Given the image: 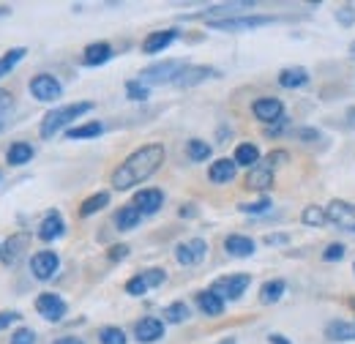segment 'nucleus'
Instances as JSON below:
<instances>
[{
	"instance_id": "nucleus-22",
	"label": "nucleus",
	"mask_w": 355,
	"mask_h": 344,
	"mask_svg": "<svg viewBox=\"0 0 355 344\" xmlns=\"http://www.w3.org/2000/svg\"><path fill=\"white\" fill-rule=\"evenodd\" d=\"M328 342H355V320H331L325 325Z\"/></svg>"
},
{
	"instance_id": "nucleus-20",
	"label": "nucleus",
	"mask_w": 355,
	"mask_h": 344,
	"mask_svg": "<svg viewBox=\"0 0 355 344\" xmlns=\"http://www.w3.org/2000/svg\"><path fill=\"white\" fill-rule=\"evenodd\" d=\"M309 71L304 69V66H290V69H282L279 71V77H276V83L279 87H284V90H298V87H306L309 85Z\"/></svg>"
},
{
	"instance_id": "nucleus-15",
	"label": "nucleus",
	"mask_w": 355,
	"mask_h": 344,
	"mask_svg": "<svg viewBox=\"0 0 355 344\" xmlns=\"http://www.w3.org/2000/svg\"><path fill=\"white\" fill-rule=\"evenodd\" d=\"M164 336V320H156V317H142L137 320L134 325V339L139 344H153Z\"/></svg>"
},
{
	"instance_id": "nucleus-56",
	"label": "nucleus",
	"mask_w": 355,
	"mask_h": 344,
	"mask_svg": "<svg viewBox=\"0 0 355 344\" xmlns=\"http://www.w3.org/2000/svg\"><path fill=\"white\" fill-rule=\"evenodd\" d=\"M353 309H355V298H353Z\"/></svg>"
},
{
	"instance_id": "nucleus-6",
	"label": "nucleus",
	"mask_w": 355,
	"mask_h": 344,
	"mask_svg": "<svg viewBox=\"0 0 355 344\" xmlns=\"http://www.w3.org/2000/svg\"><path fill=\"white\" fill-rule=\"evenodd\" d=\"M28 90H31V96H33L36 101H42V104H52V101H58V98L63 96V85H60V80H58L55 74H36V77L28 83Z\"/></svg>"
},
{
	"instance_id": "nucleus-9",
	"label": "nucleus",
	"mask_w": 355,
	"mask_h": 344,
	"mask_svg": "<svg viewBox=\"0 0 355 344\" xmlns=\"http://www.w3.org/2000/svg\"><path fill=\"white\" fill-rule=\"evenodd\" d=\"M252 115H254L257 121H263V123H276V121L284 118V104H282V98H276V96L254 98V101H252Z\"/></svg>"
},
{
	"instance_id": "nucleus-4",
	"label": "nucleus",
	"mask_w": 355,
	"mask_h": 344,
	"mask_svg": "<svg viewBox=\"0 0 355 344\" xmlns=\"http://www.w3.org/2000/svg\"><path fill=\"white\" fill-rule=\"evenodd\" d=\"M273 17H260V14H238V17H227V19H211L208 28L222 31V33H246L254 28H266L273 25Z\"/></svg>"
},
{
	"instance_id": "nucleus-42",
	"label": "nucleus",
	"mask_w": 355,
	"mask_h": 344,
	"mask_svg": "<svg viewBox=\"0 0 355 344\" xmlns=\"http://www.w3.org/2000/svg\"><path fill=\"white\" fill-rule=\"evenodd\" d=\"M11 110H14V96H11L8 90H3V87H0V123L11 115Z\"/></svg>"
},
{
	"instance_id": "nucleus-5",
	"label": "nucleus",
	"mask_w": 355,
	"mask_h": 344,
	"mask_svg": "<svg viewBox=\"0 0 355 344\" xmlns=\"http://www.w3.org/2000/svg\"><path fill=\"white\" fill-rule=\"evenodd\" d=\"M183 66H186V63H180V60H162V63H153V66H148V69L139 71V83L148 87L175 83V77L180 74Z\"/></svg>"
},
{
	"instance_id": "nucleus-17",
	"label": "nucleus",
	"mask_w": 355,
	"mask_h": 344,
	"mask_svg": "<svg viewBox=\"0 0 355 344\" xmlns=\"http://www.w3.org/2000/svg\"><path fill=\"white\" fill-rule=\"evenodd\" d=\"M63 232H66V221H63V216L58 214V211H49L42 218V224H39V238L44 243H52V241L63 238Z\"/></svg>"
},
{
	"instance_id": "nucleus-1",
	"label": "nucleus",
	"mask_w": 355,
	"mask_h": 344,
	"mask_svg": "<svg viewBox=\"0 0 355 344\" xmlns=\"http://www.w3.org/2000/svg\"><path fill=\"white\" fill-rule=\"evenodd\" d=\"M164 159H167V148H164L162 142L139 145L134 153H129V156L115 167L112 178H110L112 189H118V191H129V189H134V186L145 183L148 178H153V175L159 172V167L164 164Z\"/></svg>"
},
{
	"instance_id": "nucleus-18",
	"label": "nucleus",
	"mask_w": 355,
	"mask_h": 344,
	"mask_svg": "<svg viewBox=\"0 0 355 344\" xmlns=\"http://www.w3.org/2000/svg\"><path fill=\"white\" fill-rule=\"evenodd\" d=\"M112 60V44L107 42H93L85 46V52H83V66H88V69H96V66H104V63H110Z\"/></svg>"
},
{
	"instance_id": "nucleus-8",
	"label": "nucleus",
	"mask_w": 355,
	"mask_h": 344,
	"mask_svg": "<svg viewBox=\"0 0 355 344\" xmlns=\"http://www.w3.org/2000/svg\"><path fill=\"white\" fill-rule=\"evenodd\" d=\"M36 311L44 317L46 322H60L69 311V303L63 301L58 293H42L36 298Z\"/></svg>"
},
{
	"instance_id": "nucleus-33",
	"label": "nucleus",
	"mask_w": 355,
	"mask_h": 344,
	"mask_svg": "<svg viewBox=\"0 0 355 344\" xmlns=\"http://www.w3.org/2000/svg\"><path fill=\"white\" fill-rule=\"evenodd\" d=\"M189 317H191V309H189V303H183V301L170 303V306L164 309V320H167L170 325H180V322H186Z\"/></svg>"
},
{
	"instance_id": "nucleus-29",
	"label": "nucleus",
	"mask_w": 355,
	"mask_h": 344,
	"mask_svg": "<svg viewBox=\"0 0 355 344\" xmlns=\"http://www.w3.org/2000/svg\"><path fill=\"white\" fill-rule=\"evenodd\" d=\"M28 55V49L25 46H14V49H8V52H3L0 55V80L6 77V74H11L19 63H22V58Z\"/></svg>"
},
{
	"instance_id": "nucleus-13",
	"label": "nucleus",
	"mask_w": 355,
	"mask_h": 344,
	"mask_svg": "<svg viewBox=\"0 0 355 344\" xmlns=\"http://www.w3.org/2000/svg\"><path fill=\"white\" fill-rule=\"evenodd\" d=\"M325 214H328V221H331V224L355 230V203H347V200H331V203L325 205Z\"/></svg>"
},
{
	"instance_id": "nucleus-36",
	"label": "nucleus",
	"mask_w": 355,
	"mask_h": 344,
	"mask_svg": "<svg viewBox=\"0 0 355 344\" xmlns=\"http://www.w3.org/2000/svg\"><path fill=\"white\" fill-rule=\"evenodd\" d=\"M270 208H273L270 197H260L257 203H243L238 211H243V214H249V216H263V214H268Z\"/></svg>"
},
{
	"instance_id": "nucleus-27",
	"label": "nucleus",
	"mask_w": 355,
	"mask_h": 344,
	"mask_svg": "<svg viewBox=\"0 0 355 344\" xmlns=\"http://www.w3.org/2000/svg\"><path fill=\"white\" fill-rule=\"evenodd\" d=\"M284 290H287V282L284 279H270L260 287V303L263 306H273L284 298Z\"/></svg>"
},
{
	"instance_id": "nucleus-35",
	"label": "nucleus",
	"mask_w": 355,
	"mask_h": 344,
	"mask_svg": "<svg viewBox=\"0 0 355 344\" xmlns=\"http://www.w3.org/2000/svg\"><path fill=\"white\" fill-rule=\"evenodd\" d=\"M98 342L101 344H126V331L118 325H107L98 331Z\"/></svg>"
},
{
	"instance_id": "nucleus-23",
	"label": "nucleus",
	"mask_w": 355,
	"mask_h": 344,
	"mask_svg": "<svg viewBox=\"0 0 355 344\" xmlns=\"http://www.w3.org/2000/svg\"><path fill=\"white\" fill-rule=\"evenodd\" d=\"M33 156H36V148H33L31 142H11L8 150H6L8 167H22V164H28Z\"/></svg>"
},
{
	"instance_id": "nucleus-51",
	"label": "nucleus",
	"mask_w": 355,
	"mask_h": 344,
	"mask_svg": "<svg viewBox=\"0 0 355 344\" xmlns=\"http://www.w3.org/2000/svg\"><path fill=\"white\" fill-rule=\"evenodd\" d=\"M287 241V235H270L268 238V243H284Z\"/></svg>"
},
{
	"instance_id": "nucleus-50",
	"label": "nucleus",
	"mask_w": 355,
	"mask_h": 344,
	"mask_svg": "<svg viewBox=\"0 0 355 344\" xmlns=\"http://www.w3.org/2000/svg\"><path fill=\"white\" fill-rule=\"evenodd\" d=\"M197 211H194V205H180V216L183 218H189V216H194Z\"/></svg>"
},
{
	"instance_id": "nucleus-57",
	"label": "nucleus",
	"mask_w": 355,
	"mask_h": 344,
	"mask_svg": "<svg viewBox=\"0 0 355 344\" xmlns=\"http://www.w3.org/2000/svg\"><path fill=\"white\" fill-rule=\"evenodd\" d=\"M353 270H355V265H353Z\"/></svg>"
},
{
	"instance_id": "nucleus-34",
	"label": "nucleus",
	"mask_w": 355,
	"mask_h": 344,
	"mask_svg": "<svg viewBox=\"0 0 355 344\" xmlns=\"http://www.w3.org/2000/svg\"><path fill=\"white\" fill-rule=\"evenodd\" d=\"M301 221H304L306 227H322V224L328 221V214H325V208H320V205H306L304 214H301Z\"/></svg>"
},
{
	"instance_id": "nucleus-46",
	"label": "nucleus",
	"mask_w": 355,
	"mask_h": 344,
	"mask_svg": "<svg viewBox=\"0 0 355 344\" xmlns=\"http://www.w3.org/2000/svg\"><path fill=\"white\" fill-rule=\"evenodd\" d=\"M295 137H298V139H304V142H311V139H320V131L317 129H298L295 131Z\"/></svg>"
},
{
	"instance_id": "nucleus-24",
	"label": "nucleus",
	"mask_w": 355,
	"mask_h": 344,
	"mask_svg": "<svg viewBox=\"0 0 355 344\" xmlns=\"http://www.w3.org/2000/svg\"><path fill=\"white\" fill-rule=\"evenodd\" d=\"M235 175H238V164H235L232 159H216V162L208 167L211 183H230V180H235Z\"/></svg>"
},
{
	"instance_id": "nucleus-14",
	"label": "nucleus",
	"mask_w": 355,
	"mask_h": 344,
	"mask_svg": "<svg viewBox=\"0 0 355 344\" xmlns=\"http://www.w3.org/2000/svg\"><path fill=\"white\" fill-rule=\"evenodd\" d=\"M132 205L142 216H153L156 211H162V205H164V191L162 189H139L134 194Z\"/></svg>"
},
{
	"instance_id": "nucleus-39",
	"label": "nucleus",
	"mask_w": 355,
	"mask_h": 344,
	"mask_svg": "<svg viewBox=\"0 0 355 344\" xmlns=\"http://www.w3.org/2000/svg\"><path fill=\"white\" fill-rule=\"evenodd\" d=\"M345 243H328L325 249H322V259L325 262H342L345 259Z\"/></svg>"
},
{
	"instance_id": "nucleus-40",
	"label": "nucleus",
	"mask_w": 355,
	"mask_h": 344,
	"mask_svg": "<svg viewBox=\"0 0 355 344\" xmlns=\"http://www.w3.org/2000/svg\"><path fill=\"white\" fill-rule=\"evenodd\" d=\"M148 290H150V287L145 284V279H142L139 273H137V276H132V279L126 282V293H129V295H134V298H139V295H145Z\"/></svg>"
},
{
	"instance_id": "nucleus-53",
	"label": "nucleus",
	"mask_w": 355,
	"mask_h": 344,
	"mask_svg": "<svg viewBox=\"0 0 355 344\" xmlns=\"http://www.w3.org/2000/svg\"><path fill=\"white\" fill-rule=\"evenodd\" d=\"M350 58H353V60H355V42L350 44Z\"/></svg>"
},
{
	"instance_id": "nucleus-31",
	"label": "nucleus",
	"mask_w": 355,
	"mask_h": 344,
	"mask_svg": "<svg viewBox=\"0 0 355 344\" xmlns=\"http://www.w3.org/2000/svg\"><path fill=\"white\" fill-rule=\"evenodd\" d=\"M104 134V123L101 121H93V123H83V126H71L66 131L69 139H93V137H101Z\"/></svg>"
},
{
	"instance_id": "nucleus-44",
	"label": "nucleus",
	"mask_w": 355,
	"mask_h": 344,
	"mask_svg": "<svg viewBox=\"0 0 355 344\" xmlns=\"http://www.w3.org/2000/svg\"><path fill=\"white\" fill-rule=\"evenodd\" d=\"M336 22H339V25H345V28H350V25L355 22V11L350 8V6L339 8V11H336Z\"/></svg>"
},
{
	"instance_id": "nucleus-52",
	"label": "nucleus",
	"mask_w": 355,
	"mask_h": 344,
	"mask_svg": "<svg viewBox=\"0 0 355 344\" xmlns=\"http://www.w3.org/2000/svg\"><path fill=\"white\" fill-rule=\"evenodd\" d=\"M8 14H11V8L8 6H0V17H8Z\"/></svg>"
},
{
	"instance_id": "nucleus-54",
	"label": "nucleus",
	"mask_w": 355,
	"mask_h": 344,
	"mask_svg": "<svg viewBox=\"0 0 355 344\" xmlns=\"http://www.w3.org/2000/svg\"><path fill=\"white\" fill-rule=\"evenodd\" d=\"M222 344H235V339H224Z\"/></svg>"
},
{
	"instance_id": "nucleus-45",
	"label": "nucleus",
	"mask_w": 355,
	"mask_h": 344,
	"mask_svg": "<svg viewBox=\"0 0 355 344\" xmlns=\"http://www.w3.org/2000/svg\"><path fill=\"white\" fill-rule=\"evenodd\" d=\"M17 320H22V314H19V311H0V331H3V328H8V325H14Z\"/></svg>"
},
{
	"instance_id": "nucleus-19",
	"label": "nucleus",
	"mask_w": 355,
	"mask_h": 344,
	"mask_svg": "<svg viewBox=\"0 0 355 344\" xmlns=\"http://www.w3.org/2000/svg\"><path fill=\"white\" fill-rule=\"evenodd\" d=\"M28 243H31V235L28 232H14V235H8V241L3 243V262L6 265H14L17 259L25 255V249H28Z\"/></svg>"
},
{
	"instance_id": "nucleus-48",
	"label": "nucleus",
	"mask_w": 355,
	"mask_h": 344,
	"mask_svg": "<svg viewBox=\"0 0 355 344\" xmlns=\"http://www.w3.org/2000/svg\"><path fill=\"white\" fill-rule=\"evenodd\" d=\"M268 342L270 344H293L284 334H270V336H268Z\"/></svg>"
},
{
	"instance_id": "nucleus-26",
	"label": "nucleus",
	"mask_w": 355,
	"mask_h": 344,
	"mask_svg": "<svg viewBox=\"0 0 355 344\" xmlns=\"http://www.w3.org/2000/svg\"><path fill=\"white\" fill-rule=\"evenodd\" d=\"M224 298L222 295H216L214 290H202V293H197V306H200V311L202 314H208V317H219L224 314Z\"/></svg>"
},
{
	"instance_id": "nucleus-16",
	"label": "nucleus",
	"mask_w": 355,
	"mask_h": 344,
	"mask_svg": "<svg viewBox=\"0 0 355 344\" xmlns=\"http://www.w3.org/2000/svg\"><path fill=\"white\" fill-rule=\"evenodd\" d=\"M178 36H180V31H178V28L153 31L150 36H145V42H142V52H145V55H159V52H164L170 44L175 42Z\"/></svg>"
},
{
	"instance_id": "nucleus-37",
	"label": "nucleus",
	"mask_w": 355,
	"mask_h": 344,
	"mask_svg": "<svg viewBox=\"0 0 355 344\" xmlns=\"http://www.w3.org/2000/svg\"><path fill=\"white\" fill-rule=\"evenodd\" d=\"M142 279H145V284L153 290V287H162L164 282H167V270L164 268H148V270H142L139 273Z\"/></svg>"
},
{
	"instance_id": "nucleus-2",
	"label": "nucleus",
	"mask_w": 355,
	"mask_h": 344,
	"mask_svg": "<svg viewBox=\"0 0 355 344\" xmlns=\"http://www.w3.org/2000/svg\"><path fill=\"white\" fill-rule=\"evenodd\" d=\"M93 107H96L93 101H74V104H63V107L49 110L44 118H42V126H39L42 139H52L55 134L69 131L71 129V123H77L83 115H88Z\"/></svg>"
},
{
	"instance_id": "nucleus-32",
	"label": "nucleus",
	"mask_w": 355,
	"mask_h": 344,
	"mask_svg": "<svg viewBox=\"0 0 355 344\" xmlns=\"http://www.w3.org/2000/svg\"><path fill=\"white\" fill-rule=\"evenodd\" d=\"M211 150H214V145H208L205 139H189L186 142V156L191 159V162H208L211 159Z\"/></svg>"
},
{
	"instance_id": "nucleus-25",
	"label": "nucleus",
	"mask_w": 355,
	"mask_h": 344,
	"mask_svg": "<svg viewBox=\"0 0 355 344\" xmlns=\"http://www.w3.org/2000/svg\"><path fill=\"white\" fill-rule=\"evenodd\" d=\"M260 159H263V153H260V148L254 145V142H241L238 148H235V156H232V162L238 164V167H257L260 164Z\"/></svg>"
},
{
	"instance_id": "nucleus-21",
	"label": "nucleus",
	"mask_w": 355,
	"mask_h": 344,
	"mask_svg": "<svg viewBox=\"0 0 355 344\" xmlns=\"http://www.w3.org/2000/svg\"><path fill=\"white\" fill-rule=\"evenodd\" d=\"M257 249V243L249 235H227L224 238V252L230 257H252Z\"/></svg>"
},
{
	"instance_id": "nucleus-3",
	"label": "nucleus",
	"mask_w": 355,
	"mask_h": 344,
	"mask_svg": "<svg viewBox=\"0 0 355 344\" xmlns=\"http://www.w3.org/2000/svg\"><path fill=\"white\" fill-rule=\"evenodd\" d=\"M287 162H290V153H287V150H273V153H268L266 159H260L257 167L249 170V175H246V189H252V191H268V189L273 186L276 170H279L282 164H287Z\"/></svg>"
},
{
	"instance_id": "nucleus-28",
	"label": "nucleus",
	"mask_w": 355,
	"mask_h": 344,
	"mask_svg": "<svg viewBox=\"0 0 355 344\" xmlns=\"http://www.w3.org/2000/svg\"><path fill=\"white\" fill-rule=\"evenodd\" d=\"M110 205V191H96V194H90L83 200V205H80V216L83 218H90V216H96L98 211H104Z\"/></svg>"
},
{
	"instance_id": "nucleus-55",
	"label": "nucleus",
	"mask_w": 355,
	"mask_h": 344,
	"mask_svg": "<svg viewBox=\"0 0 355 344\" xmlns=\"http://www.w3.org/2000/svg\"><path fill=\"white\" fill-rule=\"evenodd\" d=\"M0 257H3V243H0Z\"/></svg>"
},
{
	"instance_id": "nucleus-10",
	"label": "nucleus",
	"mask_w": 355,
	"mask_h": 344,
	"mask_svg": "<svg viewBox=\"0 0 355 344\" xmlns=\"http://www.w3.org/2000/svg\"><path fill=\"white\" fill-rule=\"evenodd\" d=\"M211 77H219V71L216 69H211V66H183L180 69V74L175 77V87H197L202 85V83H208Z\"/></svg>"
},
{
	"instance_id": "nucleus-41",
	"label": "nucleus",
	"mask_w": 355,
	"mask_h": 344,
	"mask_svg": "<svg viewBox=\"0 0 355 344\" xmlns=\"http://www.w3.org/2000/svg\"><path fill=\"white\" fill-rule=\"evenodd\" d=\"M8 344H36V331H31V328H17L14 334H11V342Z\"/></svg>"
},
{
	"instance_id": "nucleus-43",
	"label": "nucleus",
	"mask_w": 355,
	"mask_h": 344,
	"mask_svg": "<svg viewBox=\"0 0 355 344\" xmlns=\"http://www.w3.org/2000/svg\"><path fill=\"white\" fill-rule=\"evenodd\" d=\"M129 246L126 243H115V246H110V252H107V257H110V262H121V259L129 257Z\"/></svg>"
},
{
	"instance_id": "nucleus-11",
	"label": "nucleus",
	"mask_w": 355,
	"mask_h": 344,
	"mask_svg": "<svg viewBox=\"0 0 355 344\" xmlns=\"http://www.w3.org/2000/svg\"><path fill=\"white\" fill-rule=\"evenodd\" d=\"M58 268H60V257L55 255V252H36L33 257H31V270H33V276L39 279V282H49L55 273H58Z\"/></svg>"
},
{
	"instance_id": "nucleus-49",
	"label": "nucleus",
	"mask_w": 355,
	"mask_h": 344,
	"mask_svg": "<svg viewBox=\"0 0 355 344\" xmlns=\"http://www.w3.org/2000/svg\"><path fill=\"white\" fill-rule=\"evenodd\" d=\"M52 344H85L83 339H77V336H63V339H58V342Z\"/></svg>"
},
{
	"instance_id": "nucleus-30",
	"label": "nucleus",
	"mask_w": 355,
	"mask_h": 344,
	"mask_svg": "<svg viewBox=\"0 0 355 344\" xmlns=\"http://www.w3.org/2000/svg\"><path fill=\"white\" fill-rule=\"evenodd\" d=\"M139 218H142V214H139L134 205H123V208H118V214H115V227H118L121 232H126V230H134V227L139 224Z\"/></svg>"
},
{
	"instance_id": "nucleus-12",
	"label": "nucleus",
	"mask_w": 355,
	"mask_h": 344,
	"mask_svg": "<svg viewBox=\"0 0 355 344\" xmlns=\"http://www.w3.org/2000/svg\"><path fill=\"white\" fill-rule=\"evenodd\" d=\"M205 257H208V243L202 238H191L175 246V259L180 265H200Z\"/></svg>"
},
{
	"instance_id": "nucleus-38",
	"label": "nucleus",
	"mask_w": 355,
	"mask_h": 344,
	"mask_svg": "<svg viewBox=\"0 0 355 344\" xmlns=\"http://www.w3.org/2000/svg\"><path fill=\"white\" fill-rule=\"evenodd\" d=\"M148 93H150V87L142 85L139 80H129V83H126V96H129L132 101H145Z\"/></svg>"
},
{
	"instance_id": "nucleus-47",
	"label": "nucleus",
	"mask_w": 355,
	"mask_h": 344,
	"mask_svg": "<svg viewBox=\"0 0 355 344\" xmlns=\"http://www.w3.org/2000/svg\"><path fill=\"white\" fill-rule=\"evenodd\" d=\"M287 123H290V121H287V118H282V121H276V126H268V137H279L282 131L287 129Z\"/></svg>"
},
{
	"instance_id": "nucleus-7",
	"label": "nucleus",
	"mask_w": 355,
	"mask_h": 344,
	"mask_svg": "<svg viewBox=\"0 0 355 344\" xmlns=\"http://www.w3.org/2000/svg\"><path fill=\"white\" fill-rule=\"evenodd\" d=\"M249 284H252V276H249V273H230V276L216 279L211 290H214L216 295H222L224 301H238V298L249 290Z\"/></svg>"
}]
</instances>
